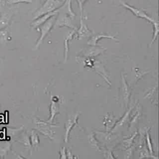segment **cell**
Wrapping results in <instances>:
<instances>
[{
	"instance_id": "obj_21",
	"label": "cell",
	"mask_w": 159,
	"mask_h": 159,
	"mask_svg": "<svg viewBox=\"0 0 159 159\" xmlns=\"http://www.w3.org/2000/svg\"><path fill=\"white\" fill-rule=\"evenodd\" d=\"M88 140H89V142L90 143V144L93 146V147L96 149H98L99 150H100V147L98 145V143L97 142V140L95 139L94 136L93 134H91L89 137H88Z\"/></svg>"
},
{
	"instance_id": "obj_16",
	"label": "cell",
	"mask_w": 159,
	"mask_h": 159,
	"mask_svg": "<svg viewBox=\"0 0 159 159\" xmlns=\"http://www.w3.org/2000/svg\"><path fill=\"white\" fill-rule=\"evenodd\" d=\"M30 142H31V145L34 147H36L39 144V136H38L37 132L34 130H32V132H31Z\"/></svg>"
},
{
	"instance_id": "obj_3",
	"label": "cell",
	"mask_w": 159,
	"mask_h": 159,
	"mask_svg": "<svg viewBox=\"0 0 159 159\" xmlns=\"http://www.w3.org/2000/svg\"><path fill=\"white\" fill-rule=\"evenodd\" d=\"M57 15L54 24L55 27H67L75 30H77V28L71 22V17L67 13L58 8Z\"/></svg>"
},
{
	"instance_id": "obj_12",
	"label": "cell",
	"mask_w": 159,
	"mask_h": 159,
	"mask_svg": "<svg viewBox=\"0 0 159 159\" xmlns=\"http://www.w3.org/2000/svg\"><path fill=\"white\" fill-rule=\"evenodd\" d=\"M93 67L95 69V71L99 73L105 80L108 83V84H111V83H110V81L109 80V77H108V75H107L106 73V71L104 69V67L103 66L102 64H101L99 61H96L94 63H93Z\"/></svg>"
},
{
	"instance_id": "obj_6",
	"label": "cell",
	"mask_w": 159,
	"mask_h": 159,
	"mask_svg": "<svg viewBox=\"0 0 159 159\" xmlns=\"http://www.w3.org/2000/svg\"><path fill=\"white\" fill-rule=\"evenodd\" d=\"M35 124L36 125L37 130H39L41 134L50 139H53L54 132L52 130L50 124H48L39 119H35Z\"/></svg>"
},
{
	"instance_id": "obj_25",
	"label": "cell",
	"mask_w": 159,
	"mask_h": 159,
	"mask_svg": "<svg viewBox=\"0 0 159 159\" xmlns=\"http://www.w3.org/2000/svg\"><path fill=\"white\" fill-rule=\"evenodd\" d=\"M78 4V6L80 8V13L81 15H83V6L84 4L88 0H76Z\"/></svg>"
},
{
	"instance_id": "obj_17",
	"label": "cell",
	"mask_w": 159,
	"mask_h": 159,
	"mask_svg": "<svg viewBox=\"0 0 159 159\" xmlns=\"http://www.w3.org/2000/svg\"><path fill=\"white\" fill-rule=\"evenodd\" d=\"M131 110H132V108H130L127 112H126V113L121 118V119L116 124V125L114 127V130H116L119 127H120L121 125H122L125 122V121L127 120V119L129 117V114L131 112Z\"/></svg>"
},
{
	"instance_id": "obj_5",
	"label": "cell",
	"mask_w": 159,
	"mask_h": 159,
	"mask_svg": "<svg viewBox=\"0 0 159 159\" xmlns=\"http://www.w3.org/2000/svg\"><path fill=\"white\" fill-rule=\"evenodd\" d=\"M80 114L79 113H76L75 114L71 115L68 118L65 124V134H64V142L67 143L68 141L69 135L70 132L73 127L78 124V119Z\"/></svg>"
},
{
	"instance_id": "obj_22",
	"label": "cell",
	"mask_w": 159,
	"mask_h": 159,
	"mask_svg": "<svg viewBox=\"0 0 159 159\" xmlns=\"http://www.w3.org/2000/svg\"><path fill=\"white\" fill-rule=\"evenodd\" d=\"M147 146H148V148L150 152L151 155H153V149H152V145L151 143V140H150V135L148 134V133L147 132Z\"/></svg>"
},
{
	"instance_id": "obj_11",
	"label": "cell",
	"mask_w": 159,
	"mask_h": 159,
	"mask_svg": "<svg viewBox=\"0 0 159 159\" xmlns=\"http://www.w3.org/2000/svg\"><path fill=\"white\" fill-rule=\"evenodd\" d=\"M76 34V30H73L69 32L64 38V58L65 61L67 60L68 58V54L69 52V42L71 40L74 35Z\"/></svg>"
},
{
	"instance_id": "obj_18",
	"label": "cell",
	"mask_w": 159,
	"mask_h": 159,
	"mask_svg": "<svg viewBox=\"0 0 159 159\" xmlns=\"http://www.w3.org/2000/svg\"><path fill=\"white\" fill-rule=\"evenodd\" d=\"M8 40V32L4 29H0V45L5 44Z\"/></svg>"
},
{
	"instance_id": "obj_20",
	"label": "cell",
	"mask_w": 159,
	"mask_h": 159,
	"mask_svg": "<svg viewBox=\"0 0 159 159\" xmlns=\"http://www.w3.org/2000/svg\"><path fill=\"white\" fill-rule=\"evenodd\" d=\"M19 142L21 143L22 144L24 145V146L26 148H30L31 147V144H30V139L29 136L27 134H24L22 136V138L21 139V140H19Z\"/></svg>"
},
{
	"instance_id": "obj_4",
	"label": "cell",
	"mask_w": 159,
	"mask_h": 159,
	"mask_svg": "<svg viewBox=\"0 0 159 159\" xmlns=\"http://www.w3.org/2000/svg\"><path fill=\"white\" fill-rule=\"evenodd\" d=\"M55 19H56V15L49 18L46 22H45L43 24H42L40 26L38 27L40 30V36L35 45V49H37L42 44L45 37L50 32V30H52V27L54 25Z\"/></svg>"
},
{
	"instance_id": "obj_24",
	"label": "cell",
	"mask_w": 159,
	"mask_h": 159,
	"mask_svg": "<svg viewBox=\"0 0 159 159\" xmlns=\"http://www.w3.org/2000/svg\"><path fill=\"white\" fill-rule=\"evenodd\" d=\"M136 134H137V132H135V135H133L132 137H131L130 139H128L127 140H126L124 141V147H125V148H129V147H130L131 143H132L133 139L135 137V136L136 135Z\"/></svg>"
},
{
	"instance_id": "obj_9",
	"label": "cell",
	"mask_w": 159,
	"mask_h": 159,
	"mask_svg": "<svg viewBox=\"0 0 159 159\" xmlns=\"http://www.w3.org/2000/svg\"><path fill=\"white\" fill-rule=\"evenodd\" d=\"M92 35H93V32L90 30L87 27V25L84 24L83 15H81L80 16V28L77 30V32H76L77 39H81L84 37H89Z\"/></svg>"
},
{
	"instance_id": "obj_26",
	"label": "cell",
	"mask_w": 159,
	"mask_h": 159,
	"mask_svg": "<svg viewBox=\"0 0 159 159\" xmlns=\"http://www.w3.org/2000/svg\"><path fill=\"white\" fill-rule=\"evenodd\" d=\"M66 153H65V148L63 147L60 150V158H66L67 157L66 156Z\"/></svg>"
},
{
	"instance_id": "obj_19",
	"label": "cell",
	"mask_w": 159,
	"mask_h": 159,
	"mask_svg": "<svg viewBox=\"0 0 159 159\" xmlns=\"http://www.w3.org/2000/svg\"><path fill=\"white\" fill-rule=\"evenodd\" d=\"M11 144L10 143H7L4 147H1L0 149V158H4L7 155V153L11 148Z\"/></svg>"
},
{
	"instance_id": "obj_23",
	"label": "cell",
	"mask_w": 159,
	"mask_h": 159,
	"mask_svg": "<svg viewBox=\"0 0 159 159\" xmlns=\"http://www.w3.org/2000/svg\"><path fill=\"white\" fill-rule=\"evenodd\" d=\"M8 3L9 4H17L20 2H25V3H31L32 0H7Z\"/></svg>"
},
{
	"instance_id": "obj_1",
	"label": "cell",
	"mask_w": 159,
	"mask_h": 159,
	"mask_svg": "<svg viewBox=\"0 0 159 159\" xmlns=\"http://www.w3.org/2000/svg\"><path fill=\"white\" fill-rule=\"evenodd\" d=\"M120 3L124 7H125V8L129 9L130 11H131L133 13V14L134 16H135L136 17L142 18V19H145L152 24V25L153 26V35L152 40L150 43V45H152L157 39L158 34V30H159L158 22L157 20H155L154 19H153L152 17H151L150 16H149V15H148L144 11H143L142 9L133 7L123 1H120Z\"/></svg>"
},
{
	"instance_id": "obj_13",
	"label": "cell",
	"mask_w": 159,
	"mask_h": 159,
	"mask_svg": "<svg viewBox=\"0 0 159 159\" xmlns=\"http://www.w3.org/2000/svg\"><path fill=\"white\" fill-rule=\"evenodd\" d=\"M122 93L124 96V101L125 102V106L127 107L129 101L130 90V87L128 86L123 75H122Z\"/></svg>"
},
{
	"instance_id": "obj_15",
	"label": "cell",
	"mask_w": 159,
	"mask_h": 159,
	"mask_svg": "<svg viewBox=\"0 0 159 159\" xmlns=\"http://www.w3.org/2000/svg\"><path fill=\"white\" fill-rule=\"evenodd\" d=\"M58 113V107L57 106V104L55 102H54L52 100L51 102V104H50V114H51V117L49 119V120H48V122L52 123L53 120V119L55 116V115Z\"/></svg>"
},
{
	"instance_id": "obj_2",
	"label": "cell",
	"mask_w": 159,
	"mask_h": 159,
	"mask_svg": "<svg viewBox=\"0 0 159 159\" xmlns=\"http://www.w3.org/2000/svg\"><path fill=\"white\" fill-rule=\"evenodd\" d=\"M63 1L60 0H45L42 6L34 14L33 20L45 14L58 9L63 4Z\"/></svg>"
},
{
	"instance_id": "obj_7",
	"label": "cell",
	"mask_w": 159,
	"mask_h": 159,
	"mask_svg": "<svg viewBox=\"0 0 159 159\" xmlns=\"http://www.w3.org/2000/svg\"><path fill=\"white\" fill-rule=\"evenodd\" d=\"M106 50V48H104L102 47L92 46V47H89L88 48H85L84 50H83L81 52V53L84 57H96V56L99 55V54L103 53Z\"/></svg>"
},
{
	"instance_id": "obj_8",
	"label": "cell",
	"mask_w": 159,
	"mask_h": 159,
	"mask_svg": "<svg viewBox=\"0 0 159 159\" xmlns=\"http://www.w3.org/2000/svg\"><path fill=\"white\" fill-rule=\"evenodd\" d=\"M57 14H58V9H57L54 11L45 14L40 16L37 19L34 20V21L31 23L30 25L32 29H38V27L39 26H40L45 22H46L49 18H50L51 17H52L53 16L57 15Z\"/></svg>"
},
{
	"instance_id": "obj_14",
	"label": "cell",
	"mask_w": 159,
	"mask_h": 159,
	"mask_svg": "<svg viewBox=\"0 0 159 159\" xmlns=\"http://www.w3.org/2000/svg\"><path fill=\"white\" fill-rule=\"evenodd\" d=\"M12 14L9 12H4L0 17V29H4L9 22Z\"/></svg>"
},
{
	"instance_id": "obj_10",
	"label": "cell",
	"mask_w": 159,
	"mask_h": 159,
	"mask_svg": "<svg viewBox=\"0 0 159 159\" xmlns=\"http://www.w3.org/2000/svg\"><path fill=\"white\" fill-rule=\"evenodd\" d=\"M91 38L88 41V44L89 45L91 46H96V44L99 40H100L102 39H109L114 40H117V39L112 35H108V34H94L93 35H91Z\"/></svg>"
}]
</instances>
